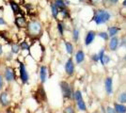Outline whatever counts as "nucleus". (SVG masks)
Returning a JSON list of instances; mask_svg holds the SVG:
<instances>
[{
	"mask_svg": "<svg viewBox=\"0 0 126 113\" xmlns=\"http://www.w3.org/2000/svg\"><path fill=\"white\" fill-rule=\"evenodd\" d=\"M11 94L8 91H1L0 92V106L2 108H9L11 106Z\"/></svg>",
	"mask_w": 126,
	"mask_h": 113,
	"instance_id": "423d86ee",
	"label": "nucleus"
},
{
	"mask_svg": "<svg viewBox=\"0 0 126 113\" xmlns=\"http://www.w3.org/2000/svg\"><path fill=\"white\" fill-rule=\"evenodd\" d=\"M84 59H85V54L84 52H83V50H78L76 52V54H75V61H76V63L77 64L82 63L84 61Z\"/></svg>",
	"mask_w": 126,
	"mask_h": 113,
	"instance_id": "2eb2a0df",
	"label": "nucleus"
},
{
	"mask_svg": "<svg viewBox=\"0 0 126 113\" xmlns=\"http://www.w3.org/2000/svg\"><path fill=\"white\" fill-rule=\"evenodd\" d=\"M92 59L94 60V61H98L99 59H98V55H93L92 56Z\"/></svg>",
	"mask_w": 126,
	"mask_h": 113,
	"instance_id": "c9c22d12",
	"label": "nucleus"
},
{
	"mask_svg": "<svg viewBox=\"0 0 126 113\" xmlns=\"http://www.w3.org/2000/svg\"><path fill=\"white\" fill-rule=\"evenodd\" d=\"M59 86H60V90H61L63 97L65 99H71V98H73L74 92H73V90H72V87H71V85L69 84L68 82L61 81L59 83Z\"/></svg>",
	"mask_w": 126,
	"mask_h": 113,
	"instance_id": "39448f33",
	"label": "nucleus"
},
{
	"mask_svg": "<svg viewBox=\"0 0 126 113\" xmlns=\"http://www.w3.org/2000/svg\"><path fill=\"white\" fill-rule=\"evenodd\" d=\"M109 61H110V58H109V56H107V55H104L103 59H102V65L107 64Z\"/></svg>",
	"mask_w": 126,
	"mask_h": 113,
	"instance_id": "bb28decb",
	"label": "nucleus"
},
{
	"mask_svg": "<svg viewBox=\"0 0 126 113\" xmlns=\"http://www.w3.org/2000/svg\"><path fill=\"white\" fill-rule=\"evenodd\" d=\"M13 56H14V55L10 51V52H8V53L6 54V59H7L8 61H9V60H11V59H13Z\"/></svg>",
	"mask_w": 126,
	"mask_h": 113,
	"instance_id": "c756f323",
	"label": "nucleus"
},
{
	"mask_svg": "<svg viewBox=\"0 0 126 113\" xmlns=\"http://www.w3.org/2000/svg\"><path fill=\"white\" fill-rule=\"evenodd\" d=\"M98 35H99V36H100L102 39L105 40V41H106V40L108 39V37H109V36H108V33H106V32H100L99 34H98Z\"/></svg>",
	"mask_w": 126,
	"mask_h": 113,
	"instance_id": "c85d7f7f",
	"label": "nucleus"
},
{
	"mask_svg": "<svg viewBox=\"0 0 126 113\" xmlns=\"http://www.w3.org/2000/svg\"><path fill=\"white\" fill-rule=\"evenodd\" d=\"M3 76L4 79L8 84H11L16 81V72L15 69L11 66H6L3 70Z\"/></svg>",
	"mask_w": 126,
	"mask_h": 113,
	"instance_id": "f03ea898",
	"label": "nucleus"
},
{
	"mask_svg": "<svg viewBox=\"0 0 126 113\" xmlns=\"http://www.w3.org/2000/svg\"><path fill=\"white\" fill-rule=\"evenodd\" d=\"M118 45H119V39L117 36L115 37H112L110 39V42H109V49L111 51H115L116 49L118 48Z\"/></svg>",
	"mask_w": 126,
	"mask_h": 113,
	"instance_id": "ddd939ff",
	"label": "nucleus"
},
{
	"mask_svg": "<svg viewBox=\"0 0 126 113\" xmlns=\"http://www.w3.org/2000/svg\"><path fill=\"white\" fill-rule=\"evenodd\" d=\"M122 6H123V7H126V0H124V1L122 2Z\"/></svg>",
	"mask_w": 126,
	"mask_h": 113,
	"instance_id": "4c0bfd02",
	"label": "nucleus"
},
{
	"mask_svg": "<svg viewBox=\"0 0 126 113\" xmlns=\"http://www.w3.org/2000/svg\"><path fill=\"white\" fill-rule=\"evenodd\" d=\"M106 113H116L114 108H111V107H107L106 108Z\"/></svg>",
	"mask_w": 126,
	"mask_h": 113,
	"instance_id": "473e14b6",
	"label": "nucleus"
},
{
	"mask_svg": "<svg viewBox=\"0 0 126 113\" xmlns=\"http://www.w3.org/2000/svg\"><path fill=\"white\" fill-rule=\"evenodd\" d=\"M104 55H105V50H104V49H102L100 52H99V54H98V59H99V60L101 61V63H102V59H103Z\"/></svg>",
	"mask_w": 126,
	"mask_h": 113,
	"instance_id": "2f4dec72",
	"label": "nucleus"
},
{
	"mask_svg": "<svg viewBox=\"0 0 126 113\" xmlns=\"http://www.w3.org/2000/svg\"><path fill=\"white\" fill-rule=\"evenodd\" d=\"M11 43V53H12L13 55L19 54V52L21 51L20 46H19V43H15V42H13V43Z\"/></svg>",
	"mask_w": 126,
	"mask_h": 113,
	"instance_id": "dca6fc26",
	"label": "nucleus"
},
{
	"mask_svg": "<svg viewBox=\"0 0 126 113\" xmlns=\"http://www.w3.org/2000/svg\"><path fill=\"white\" fill-rule=\"evenodd\" d=\"M73 38H74V42H77L79 39V29L78 28H74V31H73Z\"/></svg>",
	"mask_w": 126,
	"mask_h": 113,
	"instance_id": "b1692460",
	"label": "nucleus"
},
{
	"mask_svg": "<svg viewBox=\"0 0 126 113\" xmlns=\"http://www.w3.org/2000/svg\"><path fill=\"white\" fill-rule=\"evenodd\" d=\"M113 85H112V78H111L110 76H108V77H106V79H105V91H106V93L108 94V95H110L112 92H113Z\"/></svg>",
	"mask_w": 126,
	"mask_h": 113,
	"instance_id": "f8f14e48",
	"label": "nucleus"
},
{
	"mask_svg": "<svg viewBox=\"0 0 126 113\" xmlns=\"http://www.w3.org/2000/svg\"><path fill=\"white\" fill-rule=\"evenodd\" d=\"M39 76H40V81L42 84H44L48 78V68L45 65H42L39 70Z\"/></svg>",
	"mask_w": 126,
	"mask_h": 113,
	"instance_id": "0eeeda50",
	"label": "nucleus"
},
{
	"mask_svg": "<svg viewBox=\"0 0 126 113\" xmlns=\"http://www.w3.org/2000/svg\"><path fill=\"white\" fill-rule=\"evenodd\" d=\"M3 55H4V49H3V45H2V43H0V58H1Z\"/></svg>",
	"mask_w": 126,
	"mask_h": 113,
	"instance_id": "72a5a7b5",
	"label": "nucleus"
},
{
	"mask_svg": "<svg viewBox=\"0 0 126 113\" xmlns=\"http://www.w3.org/2000/svg\"><path fill=\"white\" fill-rule=\"evenodd\" d=\"M19 46H20L21 51H30V45L26 41H22L19 43Z\"/></svg>",
	"mask_w": 126,
	"mask_h": 113,
	"instance_id": "aec40b11",
	"label": "nucleus"
},
{
	"mask_svg": "<svg viewBox=\"0 0 126 113\" xmlns=\"http://www.w3.org/2000/svg\"><path fill=\"white\" fill-rule=\"evenodd\" d=\"M50 9H51V13H52V16L55 18V19H58V14H59V10L55 6L54 3H51L50 4Z\"/></svg>",
	"mask_w": 126,
	"mask_h": 113,
	"instance_id": "a211bd4d",
	"label": "nucleus"
},
{
	"mask_svg": "<svg viewBox=\"0 0 126 113\" xmlns=\"http://www.w3.org/2000/svg\"><path fill=\"white\" fill-rule=\"evenodd\" d=\"M64 113H75L74 107H73V106H68V107H66L65 109H64Z\"/></svg>",
	"mask_w": 126,
	"mask_h": 113,
	"instance_id": "cd10ccee",
	"label": "nucleus"
},
{
	"mask_svg": "<svg viewBox=\"0 0 126 113\" xmlns=\"http://www.w3.org/2000/svg\"><path fill=\"white\" fill-rule=\"evenodd\" d=\"M82 1H83V0H79V2H82Z\"/></svg>",
	"mask_w": 126,
	"mask_h": 113,
	"instance_id": "58836bf2",
	"label": "nucleus"
},
{
	"mask_svg": "<svg viewBox=\"0 0 126 113\" xmlns=\"http://www.w3.org/2000/svg\"><path fill=\"white\" fill-rule=\"evenodd\" d=\"M119 101L121 102V104H126V92H121L119 97Z\"/></svg>",
	"mask_w": 126,
	"mask_h": 113,
	"instance_id": "393cba45",
	"label": "nucleus"
},
{
	"mask_svg": "<svg viewBox=\"0 0 126 113\" xmlns=\"http://www.w3.org/2000/svg\"><path fill=\"white\" fill-rule=\"evenodd\" d=\"M114 109L116 113H126V106H124V104L114 103Z\"/></svg>",
	"mask_w": 126,
	"mask_h": 113,
	"instance_id": "4468645a",
	"label": "nucleus"
},
{
	"mask_svg": "<svg viewBox=\"0 0 126 113\" xmlns=\"http://www.w3.org/2000/svg\"><path fill=\"white\" fill-rule=\"evenodd\" d=\"M109 19H110V13L105 10H99L98 11H96L94 17H93V20L97 25L105 24Z\"/></svg>",
	"mask_w": 126,
	"mask_h": 113,
	"instance_id": "7ed1b4c3",
	"label": "nucleus"
},
{
	"mask_svg": "<svg viewBox=\"0 0 126 113\" xmlns=\"http://www.w3.org/2000/svg\"><path fill=\"white\" fill-rule=\"evenodd\" d=\"M4 87H5V79L3 75L0 73V92L4 90Z\"/></svg>",
	"mask_w": 126,
	"mask_h": 113,
	"instance_id": "a878e982",
	"label": "nucleus"
},
{
	"mask_svg": "<svg viewBox=\"0 0 126 113\" xmlns=\"http://www.w3.org/2000/svg\"><path fill=\"white\" fill-rule=\"evenodd\" d=\"M95 37H96V32L93 30H90L88 32V34L85 37V44L86 45H89L90 43L94 41Z\"/></svg>",
	"mask_w": 126,
	"mask_h": 113,
	"instance_id": "9b49d317",
	"label": "nucleus"
},
{
	"mask_svg": "<svg viewBox=\"0 0 126 113\" xmlns=\"http://www.w3.org/2000/svg\"><path fill=\"white\" fill-rule=\"evenodd\" d=\"M65 48H66V51L69 55H73L74 53V45L73 43H70V42H65Z\"/></svg>",
	"mask_w": 126,
	"mask_h": 113,
	"instance_id": "4be33fe9",
	"label": "nucleus"
},
{
	"mask_svg": "<svg viewBox=\"0 0 126 113\" xmlns=\"http://www.w3.org/2000/svg\"><path fill=\"white\" fill-rule=\"evenodd\" d=\"M19 77H20V80H21L23 85L28 84L30 76H29V74L27 72L26 64L24 62H20L19 63Z\"/></svg>",
	"mask_w": 126,
	"mask_h": 113,
	"instance_id": "20e7f679",
	"label": "nucleus"
},
{
	"mask_svg": "<svg viewBox=\"0 0 126 113\" xmlns=\"http://www.w3.org/2000/svg\"><path fill=\"white\" fill-rule=\"evenodd\" d=\"M58 31L59 33V35L63 37V35H64V26H63L62 23H60V22H58Z\"/></svg>",
	"mask_w": 126,
	"mask_h": 113,
	"instance_id": "5701e85b",
	"label": "nucleus"
},
{
	"mask_svg": "<svg viewBox=\"0 0 126 113\" xmlns=\"http://www.w3.org/2000/svg\"><path fill=\"white\" fill-rule=\"evenodd\" d=\"M14 24L18 28L22 29V28H26L27 21L23 15H19V16H16L15 20H14Z\"/></svg>",
	"mask_w": 126,
	"mask_h": 113,
	"instance_id": "1a4fd4ad",
	"label": "nucleus"
},
{
	"mask_svg": "<svg viewBox=\"0 0 126 113\" xmlns=\"http://www.w3.org/2000/svg\"><path fill=\"white\" fill-rule=\"evenodd\" d=\"M75 103H76V106H77L79 110H81V111H86L87 110V106H86V103L84 102V99L78 100Z\"/></svg>",
	"mask_w": 126,
	"mask_h": 113,
	"instance_id": "6ab92c4d",
	"label": "nucleus"
},
{
	"mask_svg": "<svg viewBox=\"0 0 126 113\" xmlns=\"http://www.w3.org/2000/svg\"><path fill=\"white\" fill-rule=\"evenodd\" d=\"M74 60L72 58L68 59L67 62L65 63V72L66 74L69 75V76H73L74 74Z\"/></svg>",
	"mask_w": 126,
	"mask_h": 113,
	"instance_id": "6e6552de",
	"label": "nucleus"
},
{
	"mask_svg": "<svg viewBox=\"0 0 126 113\" xmlns=\"http://www.w3.org/2000/svg\"><path fill=\"white\" fill-rule=\"evenodd\" d=\"M26 30L27 33L32 37H38L42 32V24L39 20H31L27 22L26 25Z\"/></svg>",
	"mask_w": 126,
	"mask_h": 113,
	"instance_id": "f257e3e1",
	"label": "nucleus"
},
{
	"mask_svg": "<svg viewBox=\"0 0 126 113\" xmlns=\"http://www.w3.org/2000/svg\"><path fill=\"white\" fill-rule=\"evenodd\" d=\"M119 28L116 27H108V36L110 38L112 37H115L116 35L118 34V32H119Z\"/></svg>",
	"mask_w": 126,
	"mask_h": 113,
	"instance_id": "412c9836",
	"label": "nucleus"
},
{
	"mask_svg": "<svg viewBox=\"0 0 126 113\" xmlns=\"http://www.w3.org/2000/svg\"><path fill=\"white\" fill-rule=\"evenodd\" d=\"M94 113H98V112H94Z\"/></svg>",
	"mask_w": 126,
	"mask_h": 113,
	"instance_id": "ea45409f",
	"label": "nucleus"
},
{
	"mask_svg": "<svg viewBox=\"0 0 126 113\" xmlns=\"http://www.w3.org/2000/svg\"><path fill=\"white\" fill-rule=\"evenodd\" d=\"M55 6L58 8V10L60 11V10H63V9H66V3H65V0H54V2H53Z\"/></svg>",
	"mask_w": 126,
	"mask_h": 113,
	"instance_id": "f3484780",
	"label": "nucleus"
},
{
	"mask_svg": "<svg viewBox=\"0 0 126 113\" xmlns=\"http://www.w3.org/2000/svg\"><path fill=\"white\" fill-rule=\"evenodd\" d=\"M1 26H8V22L3 16H0V27Z\"/></svg>",
	"mask_w": 126,
	"mask_h": 113,
	"instance_id": "7c9ffc66",
	"label": "nucleus"
},
{
	"mask_svg": "<svg viewBox=\"0 0 126 113\" xmlns=\"http://www.w3.org/2000/svg\"><path fill=\"white\" fill-rule=\"evenodd\" d=\"M10 7H11V11L13 12V14L15 16H19V15H23V12H22L21 7L19 6V4H17L15 1H10Z\"/></svg>",
	"mask_w": 126,
	"mask_h": 113,
	"instance_id": "9d476101",
	"label": "nucleus"
},
{
	"mask_svg": "<svg viewBox=\"0 0 126 113\" xmlns=\"http://www.w3.org/2000/svg\"><path fill=\"white\" fill-rule=\"evenodd\" d=\"M111 1V3H112V4H116V3H118V1H119V0H110Z\"/></svg>",
	"mask_w": 126,
	"mask_h": 113,
	"instance_id": "e433bc0d",
	"label": "nucleus"
},
{
	"mask_svg": "<svg viewBox=\"0 0 126 113\" xmlns=\"http://www.w3.org/2000/svg\"><path fill=\"white\" fill-rule=\"evenodd\" d=\"M6 113H14V110L12 109L11 108H7V110H6Z\"/></svg>",
	"mask_w": 126,
	"mask_h": 113,
	"instance_id": "f704fd0d",
	"label": "nucleus"
}]
</instances>
